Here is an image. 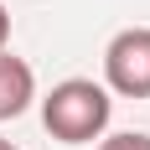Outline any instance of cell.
I'll list each match as a JSON object with an SVG mask.
<instances>
[{
  "label": "cell",
  "mask_w": 150,
  "mask_h": 150,
  "mask_svg": "<svg viewBox=\"0 0 150 150\" xmlns=\"http://www.w3.org/2000/svg\"><path fill=\"white\" fill-rule=\"evenodd\" d=\"M98 150H150V135H135V129L129 135H109Z\"/></svg>",
  "instance_id": "4"
},
{
  "label": "cell",
  "mask_w": 150,
  "mask_h": 150,
  "mask_svg": "<svg viewBox=\"0 0 150 150\" xmlns=\"http://www.w3.org/2000/svg\"><path fill=\"white\" fill-rule=\"evenodd\" d=\"M104 78L124 98H150V26L119 31L104 52Z\"/></svg>",
  "instance_id": "2"
},
{
  "label": "cell",
  "mask_w": 150,
  "mask_h": 150,
  "mask_svg": "<svg viewBox=\"0 0 150 150\" xmlns=\"http://www.w3.org/2000/svg\"><path fill=\"white\" fill-rule=\"evenodd\" d=\"M31 98H36V78H31V67L16 57V52H0V119L26 114Z\"/></svg>",
  "instance_id": "3"
},
{
  "label": "cell",
  "mask_w": 150,
  "mask_h": 150,
  "mask_svg": "<svg viewBox=\"0 0 150 150\" xmlns=\"http://www.w3.org/2000/svg\"><path fill=\"white\" fill-rule=\"evenodd\" d=\"M0 150H16V145H11V140H0Z\"/></svg>",
  "instance_id": "6"
},
{
  "label": "cell",
  "mask_w": 150,
  "mask_h": 150,
  "mask_svg": "<svg viewBox=\"0 0 150 150\" xmlns=\"http://www.w3.org/2000/svg\"><path fill=\"white\" fill-rule=\"evenodd\" d=\"M5 42H11V16H5V5H0V52H5Z\"/></svg>",
  "instance_id": "5"
},
{
  "label": "cell",
  "mask_w": 150,
  "mask_h": 150,
  "mask_svg": "<svg viewBox=\"0 0 150 150\" xmlns=\"http://www.w3.org/2000/svg\"><path fill=\"white\" fill-rule=\"evenodd\" d=\"M109 114H114V98H109L93 78H67L42 98V124L47 135L62 140V145H88L109 129Z\"/></svg>",
  "instance_id": "1"
}]
</instances>
